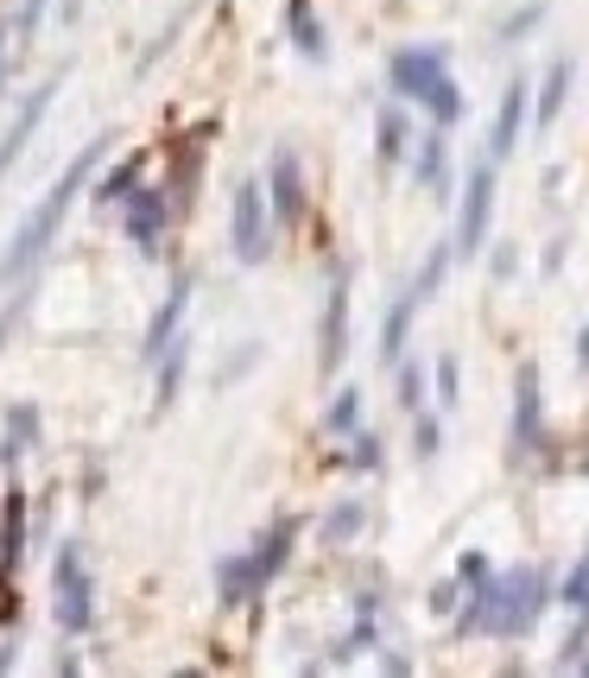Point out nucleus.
I'll return each mask as SVG.
<instances>
[{
    "label": "nucleus",
    "instance_id": "4",
    "mask_svg": "<svg viewBox=\"0 0 589 678\" xmlns=\"http://www.w3.org/2000/svg\"><path fill=\"white\" fill-rule=\"evenodd\" d=\"M286 545H292V527H279V532H273V539H266V545L254 552V558H235V565L222 570V597H228V603H241V597H254L260 583H266L273 570L286 565Z\"/></svg>",
    "mask_w": 589,
    "mask_h": 678
},
{
    "label": "nucleus",
    "instance_id": "25",
    "mask_svg": "<svg viewBox=\"0 0 589 678\" xmlns=\"http://www.w3.org/2000/svg\"><path fill=\"white\" fill-rule=\"evenodd\" d=\"M330 425H355V393H342V400H336V413H330Z\"/></svg>",
    "mask_w": 589,
    "mask_h": 678
},
{
    "label": "nucleus",
    "instance_id": "15",
    "mask_svg": "<svg viewBox=\"0 0 589 678\" xmlns=\"http://www.w3.org/2000/svg\"><path fill=\"white\" fill-rule=\"evenodd\" d=\"M342 311H349V286L336 279L330 311H324V368H336V362H342Z\"/></svg>",
    "mask_w": 589,
    "mask_h": 678
},
{
    "label": "nucleus",
    "instance_id": "2",
    "mask_svg": "<svg viewBox=\"0 0 589 678\" xmlns=\"http://www.w3.org/2000/svg\"><path fill=\"white\" fill-rule=\"evenodd\" d=\"M539 608H546V577H539V570H507V577H494L476 603H469L463 635H469V628H488V635H526V628L539 622Z\"/></svg>",
    "mask_w": 589,
    "mask_h": 678
},
{
    "label": "nucleus",
    "instance_id": "10",
    "mask_svg": "<svg viewBox=\"0 0 589 678\" xmlns=\"http://www.w3.org/2000/svg\"><path fill=\"white\" fill-rule=\"evenodd\" d=\"M273 210L279 216H298L304 210V172H298L292 152H273Z\"/></svg>",
    "mask_w": 589,
    "mask_h": 678
},
{
    "label": "nucleus",
    "instance_id": "14",
    "mask_svg": "<svg viewBox=\"0 0 589 678\" xmlns=\"http://www.w3.org/2000/svg\"><path fill=\"white\" fill-rule=\"evenodd\" d=\"M418 304H425V292H418V286H405V299L393 304V311H387V337H380V349H387V362L400 355V342H405V330H412V311H418Z\"/></svg>",
    "mask_w": 589,
    "mask_h": 678
},
{
    "label": "nucleus",
    "instance_id": "1",
    "mask_svg": "<svg viewBox=\"0 0 589 678\" xmlns=\"http://www.w3.org/2000/svg\"><path fill=\"white\" fill-rule=\"evenodd\" d=\"M89 172H96V147L83 152V159H76L71 172H64V178L51 185V197H45V203H38L33 216L20 223L13 248L0 254V279H20V273H26V266H33L38 254H45V248H51V235H58V223L71 216V203H76V190H83V178H89Z\"/></svg>",
    "mask_w": 589,
    "mask_h": 678
},
{
    "label": "nucleus",
    "instance_id": "17",
    "mask_svg": "<svg viewBox=\"0 0 589 678\" xmlns=\"http://www.w3.org/2000/svg\"><path fill=\"white\" fill-rule=\"evenodd\" d=\"M292 26H298V45H304L311 58H324V33H317V20L304 13V0H298V7H292Z\"/></svg>",
    "mask_w": 589,
    "mask_h": 678
},
{
    "label": "nucleus",
    "instance_id": "12",
    "mask_svg": "<svg viewBox=\"0 0 589 678\" xmlns=\"http://www.w3.org/2000/svg\"><path fill=\"white\" fill-rule=\"evenodd\" d=\"M127 235H134L147 254L159 248V235H165V203H159L152 190H140V197H134V210H127Z\"/></svg>",
    "mask_w": 589,
    "mask_h": 678
},
{
    "label": "nucleus",
    "instance_id": "26",
    "mask_svg": "<svg viewBox=\"0 0 589 678\" xmlns=\"http://www.w3.org/2000/svg\"><path fill=\"white\" fill-rule=\"evenodd\" d=\"M38 7H45V0H26V13H38Z\"/></svg>",
    "mask_w": 589,
    "mask_h": 678
},
{
    "label": "nucleus",
    "instance_id": "8",
    "mask_svg": "<svg viewBox=\"0 0 589 678\" xmlns=\"http://www.w3.org/2000/svg\"><path fill=\"white\" fill-rule=\"evenodd\" d=\"M539 444V368H519V400H514V451L526 456Z\"/></svg>",
    "mask_w": 589,
    "mask_h": 678
},
{
    "label": "nucleus",
    "instance_id": "9",
    "mask_svg": "<svg viewBox=\"0 0 589 678\" xmlns=\"http://www.w3.org/2000/svg\"><path fill=\"white\" fill-rule=\"evenodd\" d=\"M51 96H58V89H51V83H45V89H38L33 102H26V109H20V121H13V127H7V147H0V172H13V159H20V152L33 147V127H38V121H45V109H51Z\"/></svg>",
    "mask_w": 589,
    "mask_h": 678
},
{
    "label": "nucleus",
    "instance_id": "3",
    "mask_svg": "<svg viewBox=\"0 0 589 678\" xmlns=\"http://www.w3.org/2000/svg\"><path fill=\"white\" fill-rule=\"evenodd\" d=\"M393 89L412 96V102H425L438 121H456V114H463V96H456V83L443 76V51H438V45L400 51V58H393Z\"/></svg>",
    "mask_w": 589,
    "mask_h": 678
},
{
    "label": "nucleus",
    "instance_id": "5",
    "mask_svg": "<svg viewBox=\"0 0 589 678\" xmlns=\"http://www.w3.org/2000/svg\"><path fill=\"white\" fill-rule=\"evenodd\" d=\"M58 622H64L71 635H83V628L96 622V608H89V577H83V552H76V545L58 552Z\"/></svg>",
    "mask_w": 589,
    "mask_h": 678
},
{
    "label": "nucleus",
    "instance_id": "11",
    "mask_svg": "<svg viewBox=\"0 0 589 678\" xmlns=\"http://www.w3.org/2000/svg\"><path fill=\"white\" fill-rule=\"evenodd\" d=\"M519 121H526V83H514L507 96H501V114H494V159H507L514 152V140H519Z\"/></svg>",
    "mask_w": 589,
    "mask_h": 678
},
{
    "label": "nucleus",
    "instance_id": "23",
    "mask_svg": "<svg viewBox=\"0 0 589 678\" xmlns=\"http://www.w3.org/2000/svg\"><path fill=\"white\" fill-rule=\"evenodd\" d=\"M539 20H546V7H526V13H514V20H507L501 33H507V38H519L526 26H539Z\"/></svg>",
    "mask_w": 589,
    "mask_h": 678
},
{
    "label": "nucleus",
    "instance_id": "20",
    "mask_svg": "<svg viewBox=\"0 0 589 678\" xmlns=\"http://www.w3.org/2000/svg\"><path fill=\"white\" fill-rule=\"evenodd\" d=\"M418 178L438 190L443 185V140H425V152H418Z\"/></svg>",
    "mask_w": 589,
    "mask_h": 678
},
{
    "label": "nucleus",
    "instance_id": "6",
    "mask_svg": "<svg viewBox=\"0 0 589 678\" xmlns=\"http://www.w3.org/2000/svg\"><path fill=\"white\" fill-rule=\"evenodd\" d=\"M488 210H494V172L476 165L469 172V197H463V216H456V254H476L488 241Z\"/></svg>",
    "mask_w": 589,
    "mask_h": 678
},
{
    "label": "nucleus",
    "instance_id": "22",
    "mask_svg": "<svg viewBox=\"0 0 589 678\" xmlns=\"http://www.w3.org/2000/svg\"><path fill=\"white\" fill-rule=\"evenodd\" d=\"M438 400H443V406L456 400V362H450V355L438 362Z\"/></svg>",
    "mask_w": 589,
    "mask_h": 678
},
{
    "label": "nucleus",
    "instance_id": "19",
    "mask_svg": "<svg viewBox=\"0 0 589 678\" xmlns=\"http://www.w3.org/2000/svg\"><path fill=\"white\" fill-rule=\"evenodd\" d=\"M405 152V121L400 114H380V159H400Z\"/></svg>",
    "mask_w": 589,
    "mask_h": 678
},
{
    "label": "nucleus",
    "instance_id": "24",
    "mask_svg": "<svg viewBox=\"0 0 589 678\" xmlns=\"http://www.w3.org/2000/svg\"><path fill=\"white\" fill-rule=\"evenodd\" d=\"M438 451V425H431V418H418V456H431Z\"/></svg>",
    "mask_w": 589,
    "mask_h": 678
},
{
    "label": "nucleus",
    "instance_id": "7",
    "mask_svg": "<svg viewBox=\"0 0 589 678\" xmlns=\"http://www.w3.org/2000/svg\"><path fill=\"white\" fill-rule=\"evenodd\" d=\"M266 190L260 185H241L235 190V254L241 261H266Z\"/></svg>",
    "mask_w": 589,
    "mask_h": 678
},
{
    "label": "nucleus",
    "instance_id": "16",
    "mask_svg": "<svg viewBox=\"0 0 589 678\" xmlns=\"http://www.w3.org/2000/svg\"><path fill=\"white\" fill-rule=\"evenodd\" d=\"M564 89H571V58H557L552 71H546V89H539V127H552V121H557Z\"/></svg>",
    "mask_w": 589,
    "mask_h": 678
},
{
    "label": "nucleus",
    "instance_id": "18",
    "mask_svg": "<svg viewBox=\"0 0 589 678\" xmlns=\"http://www.w3.org/2000/svg\"><path fill=\"white\" fill-rule=\"evenodd\" d=\"M564 603L577 608V615H589V552H584V565L571 570V583H564Z\"/></svg>",
    "mask_w": 589,
    "mask_h": 678
},
{
    "label": "nucleus",
    "instance_id": "13",
    "mask_svg": "<svg viewBox=\"0 0 589 678\" xmlns=\"http://www.w3.org/2000/svg\"><path fill=\"white\" fill-rule=\"evenodd\" d=\"M185 299H190V286L178 279V286H172V299L159 304V317H152V330H147V355H159V349L172 342V330H178V317H185Z\"/></svg>",
    "mask_w": 589,
    "mask_h": 678
},
{
    "label": "nucleus",
    "instance_id": "21",
    "mask_svg": "<svg viewBox=\"0 0 589 678\" xmlns=\"http://www.w3.org/2000/svg\"><path fill=\"white\" fill-rule=\"evenodd\" d=\"M140 172H147V159H127V165H121V172H114L109 185H102V197H127V185H134V178H140Z\"/></svg>",
    "mask_w": 589,
    "mask_h": 678
}]
</instances>
